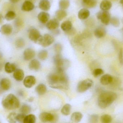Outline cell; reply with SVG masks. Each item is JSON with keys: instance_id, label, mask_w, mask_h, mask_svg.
Instances as JSON below:
<instances>
[{"instance_id": "cell-1", "label": "cell", "mask_w": 123, "mask_h": 123, "mask_svg": "<svg viewBox=\"0 0 123 123\" xmlns=\"http://www.w3.org/2000/svg\"><path fill=\"white\" fill-rule=\"evenodd\" d=\"M47 80L50 86L52 88L67 90L69 87L68 79L64 72L55 71L48 75Z\"/></svg>"}, {"instance_id": "cell-2", "label": "cell", "mask_w": 123, "mask_h": 123, "mask_svg": "<svg viewBox=\"0 0 123 123\" xmlns=\"http://www.w3.org/2000/svg\"><path fill=\"white\" fill-rule=\"evenodd\" d=\"M117 98V94L113 92H102L99 95L98 98V106L102 109H105L110 105Z\"/></svg>"}, {"instance_id": "cell-3", "label": "cell", "mask_w": 123, "mask_h": 123, "mask_svg": "<svg viewBox=\"0 0 123 123\" xmlns=\"http://www.w3.org/2000/svg\"><path fill=\"white\" fill-rule=\"evenodd\" d=\"M4 108L8 110H12L18 108L20 102L18 99L13 94L7 95L2 101Z\"/></svg>"}, {"instance_id": "cell-4", "label": "cell", "mask_w": 123, "mask_h": 123, "mask_svg": "<svg viewBox=\"0 0 123 123\" xmlns=\"http://www.w3.org/2000/svg\"><path fill=\"white\" fill-rule=\"evenodd\" d=\"M54 64L56 66L55 71L59 72H64L66 65V62L61 54H57L53 57Z\"/></svg>"}, {"instance_id": "cell-5", "label": "cell", "mask_w": 123, "mask_h": 123, "mask_svg": "<svg viewBox=\"0 0 123 123\" xmlns=\"http://www.w3.org/2000/svg\"><path fill=\"white\" fill-rule=\"evenodd\" d=\"M93 82L90 79H86L79 82L77 87L78 92L83 93L88 90L92 86Z\"/></svg>"}, {"instance_id": "cell-6", "label": "cell", "mask_w": 123, "mask_h": 123, "mask_svg": "<svg viewBox=\"0 0 123 123\" xmlns=\"http://www.w3.org/2000/svg\"><path fill=\"white\" fill-rule=\"evenodd\" d=\"M42 36L40 32L36 28L32 27L29 30V38L34 42L38 44Z\"/></svg>"}, {"instance_id": "cell-7", "label": "cell", "mask_w": 123, "mask_h": 123, "mask_svg": "<svg viewBox=\"0 0 123 123\" xmlns=\"http://www.w3.org/2000/svg\"><path fill=\"white\" fill-rule=\"evenodd\" d=\"M97 17L98 19L101 21V22L105 25H108L110 22L111 15L107 11H102L99 12L97 14Z\"/></svg>"}, {"instance_id": "cell-8", "label": "cell", "mask_w": 123, "mask_h": 123, "mask_svg": "<svg viewBox=\"0 0 123 123\" xmlns=\"http://www.w3.org/2000/svg\"><path fill=\"white\" fill-rule=\"evenodd\" d=\"M54 41V38L53 36L49 34H45L42 36L38 44L44 47H46L52 44Z\"/></svg>"}, {"instance_id": "cell-9", "label": "cell", "mask_w": 123, "mask_h": 123, "mask_svg": "<svg viewBox=\"0 0 123 123\" xmlns=\"http://www.w3.org/2000/svg\"><path fill=\"white\" fill-rule=\"evenodd\" d=\"M36 82L35 77L33 76L26 77L24 80V85L27 88H30L35 85Z\"/></svg>"}, {"instance_id": "cell-10", "label": "cell", "mask_w": 123, "mask_h": 123, "mask_svg": "<svg viewBox=\"0 0 123 123\" xmlns=\"http://www.w3.org/2000/svg\"><path fill=\"white\" fill-rule=\"evenodd\" d=\"M39 118L42 122L45 123L53 121L54 120V117L53 115L51 113L44 112L40 115Z\"/></svg>"}, {"instance_id": "cell-11", "label": "cell", "mask_w": 123, "mask_h": 123, "mask_svg": "<svg viewBox=\"0 0 123 123\" xmlns=\"http://www.w3.org/2000/svg\"><path fill=\"white\" fill-rule=\"evenodd\" d=\"M35 55L34 50L31 48L26 49L24 53V58L25 61H29L33 59Z\"/></svg>"}, {"instance_id": "cell-12", "label": "cell", "mask_w": 123, "mask_h": 123, "mask_svg": "<svg viewBox=\"0 0 123 123\" xmlns=\"http://www.w3.org/2000/svg\"><path fill=\"white\" fill-rule=\"evenodd\" d=\"M59 24V21L57 19H53L48 22L46 24V27L49 30H55L58 28Z\"/></svg>"}, {"instance_id": "cell-13", "label": "cell", "mask_w": 123, "mask_h": 123, "mask_svg": "<svg viewBox=\"0 0 123 123\" xmlns=\"http://www.w3.org/2000/svg\"><path fill=\"white\" fill-rule=\"evenodd\" d=\"M25 74L24 71L20 69H17L14 72L13 78L16 81H21L24 79Z\"/></svg>"}, {"instance_id": "cell-14", "label": "cell", "mask_w": 123, "mask_h": 123, "mask_svg": "<svg viewBox=\"0 0 123 123\" xmlns=\"http://www.w3.org/2000/svg\"><path fill=\"white\" fill-rule=\"evenodd\" d=\"M50 18V15L47 12H42L38 14V20L42 24H45L48 22Z\"/></svg>"}, {"instance_id": "cell-15", "label": "cell", "mask_w": 123, "mask_h": 123, "mask_svg": "<svg viewBox=\"0 0 123 123\" xmlns=\"http://www.w3.org/2000/svg\"><path fill=\"white\" fill-rule=\"evenodd\" d=\"M13 30V28L11 25L9 24L3 25L0 29V32L4 35H8L11 34Z\"/></svg>"}, {"instance_id": "cell-16", "label": "cell", "mask_w": 123, "mask_h": 123, "mask_svg": "<svg viewBox=\"0 0 123 123\" xmlns=\"http://www.w3.org/2000/svg\"><path fill=\"white\" fill-rule=\"evenodd\" d=\"M106 34V30L105 27L100 26L97 28L94 31V34L98 38L104 37Z\"/></svg>"}, {"instance_id": "cell-17", "label": "cell", "mask_w": 123, "mask_h": 123, "mask_svg": "<svg viewBox=\"0 0 123 123\" xmlns=\"http://www.w3.org/2000/svg\"><path fill=\"white\" fill-rule=\"evenodd\" d=\"M113 77L109 74H105L102 76L100 78V82L102 84L104 85L111 84L112 81Z\"/></svg>"}, {"instance_id": "cell-18", "label": "cell", "mask_w": 123, "mask_h": 123, "mask_svg": "<svg viewBox=\"0 0 123 123\" xmlns=\"http://www.w3.org/2000/svg\"><path fill=\"white\" fill-rule=\"evenodd\" d=\"M29 67L30 70L32 71H38L41 67V64L37 60H33L30 62Z\"/></svg>"}, {"instance_id": "cell-19", "label": "cell", "mask_w": 123, "mask_h": 123, "mask_svg": "<svg viewBox=\"0 0 123 123\" xmlns=\"http://www.w3.org/2000/svg\"><path fill=\"white\" fill-rule=\"evenodd\" d=\"M90 14L89 11L87 9L83 8L80 9L78 12V16L80 19L84 20L87 18Z\"/></svg>"}, {"instance_id": "cell-20", "label": "cell", "mask_w": 123, "mask_h": 123, "mask_svg": "<svg viewBox=\"0 0 123 123\" xmlns=\"http://www.w3.org/2000/svg\"><path fill=\"white\" fill-rule=\"evenodd\" d=\"M34 7L33 3L29 1H26L23 3L21 9L24 11H30L34 9Z\"/></svg>"}, {"instance_id": "cell-21", "label": "cell", "mask_w": 123, "mask_h": 123, "mask_svg": "<svg viewBox=\"0 0 123 123\" xmlns=\"http://www.w3.org/2000/svg\"><path fill=\"white\" fill-rule=\"evenodd\" d=\"M0 86L3 90H8L11 87V81L8 79L4 78L1 79L0 81Z\"/></svg>"}, {"instance_id": "cell-22", "label": "cell", "mask_w": 123, "mask_h": 123, "mask_svg": "<svg viewBox=\"0 0 123 123\" xmlns=\"http://www.w3.org/2000/svg\"><path fill=\"white\" fill-rule=\"evenodd\" d=\"M39 7L43 11H47L50 8V2L48 0H41L39 3Z\"/></svg>"}, {"instance_id": "cell-23", "label": "cell", "mask_w": 123, "mask_h": 123, "mask_svg": "<svg viewBox=\"0 0 123 123\" xmlns=\"http://www.w3.org/2000/svg\"><path fill=\"white\" fill-rule=\"evenodd\" d=\"M112 6V4L108 0H103L101 2L100 7L102 11H108L110 10Z\"/></svg>"}, {"instance_id": "cell-24", "label": "cell", "mask_w": 123, "mask_h": 123, "mask_svg": "<svg viewBox=\"0 0 123 123\" xmlns=\"http://www.w3.org/2000/svg\"><path fill=\"white\" fill-rule=\"evenodd\" d=\"M35 90L39 95H43L47 92V87L44 84H40L37 86L35 89Z\"/></svg>"}, {"instance_id": "cell-25", "label": "cell", "mask_w": 123, "mask_h": 123, "mask_svg": "<svg viewBox=\"0 0 123 123\" xmlns=\"http://www.w3.org/2000/svg\"><path fill=\"white\" fill-rule=\"evenodd\" d=\"M83 117L82 114L79 112L74 113L71 117V120L72 122L75 123H79Z\"/></svg>"}, {"instance_id": "cell-26", "label": "cell", "mask_w": 123, "mask_h": 123, "mask_svg": "<svg viewBox=\"0 0 123 123\" xmlns=\"http://www.w3.org/2000/svg\"><path fill=\"white\" fill-rule=\"evenodd\" d=\"M61 28L64 31L68 32L72 29V23L69 21H65L62 24Z\"/></svg>"}, {"instance_id": "cell-27", "label": "cell", "mask_w": 123, "mask_h": 123, "mask_svg": "<svg viewBox=\"0 0 123 123\" xmlns=\"http://www.w3.org/2000/svg\"><path fill=\"white\" fill-rule=\"evenodd\" d=\"M83 1V6L85 8H91L95 6L97 4V0H84Z\"/></svg>"}, {"instance_id": "cell-28", "label": "cell", "mask_w": 123, "mask_h": 123, "mask_svg": "<svg viewBox=\"0 0 123 123\" xmlns=\"http://www.w3.org/2000/svg\"><path fill=\"white\" fill-rule=\"evenodd\" d=\"M67 15V12L64 10L59 9L55 12V16L56 19L58 21H61Z\"/></svg>"}, {"instance_id": "cell-29", "label": "cell", "mask_w": 123, "mask_h": 123, "mask_svg": "<svg viewBox=\"0 0 123 123\" xmlns=\"http://www.w3.org/2000/svg\"><path fill=\"white\" fill-rule=\"evenodd\" d=\"M4 68L6 72L8 73H11L14 72L16 69L15 64L11 63L9 62H7L5 64Z\"/></svg>"}, {"instance_id": "cell-30", "label": "cell", "mask_w": 123, "mask_h": 123, "mask_svg": "<svg viewBox=\"0 0 123 123\" xmlns=\"http://www.w3.org/2000/svg\"><path fill=\"white\" fill-rule=\"evenodd\" d=\"M70 5L69 0H60L59 2V8L61 9L65 10L68 8Z\"/></svg>"}, {"instance_id": "cell-31", "label": "cell", "mask_w": 123, "mask_h": 123, "mask_svg": "<svg viewBox=\"0 0 123 123\" xmlns=\"http://www.w3.org/2000/svg\"><path fill=\"white\" fill-rule=\"evenodd\" d=\"M71 106L69 104H67L64 105L62 108L61 112L64 115L68 116L71 112Z\"/></svg>"}, {"instance_id": "cell-32", "label": "cell", "mask_w": 123, "mask_h": 123, "mask_svg": "<svg viewBox=\"0 0 123 123\" xmlns=\"http://www.w3.org/2000/svg\"><path fill=\"white\" fill-rule=\"evenodd\" d=\"M36 120L35 116L32 114H30L26 116L23 123H35Z\"/></svg>"}, {"instance_id": "cell-33", "label": "cell", "mask_w": 123, "mask_h": 123, "mask_svg": "<svg viewBox=\"0 0 123 123\" xmlns=\"http://www.w3.org/2000/svg\"><path fill=\"white\" fill-rule=\"evenodd\" d=\"M17 114L15 112L9 113L7 116V120L9 123H16L17 121L16 116Z\"/></svg>"}, {"instance_id": "cell-34", "label": "cell", "mask_w": 123, "mask_h": 123, "mask_svg": "<svg viewBox=\"0 0 123 123\" xmlns=\"http://www.w3.org/2000/svg\"><path fill=\"white\" fill-rule=\"evenodd\" d=\"M48 56V52L45 50H43L39 52L38 57L41 60H45L47 59Z\"/></svg>"}, {"instance_id": "cell-35", "label": "cell", "mask_w": 123, "mask_h": 123, "mask_svg": "<svg viewBox=\"0 0 123 123\" xmlns=\"http://www.w3.org/2000/svg\"><path fill=\"white\" fill-rule=\"evenodd\" d=\"M25 41L22 38L17 39L15 42V45L17 48H21L24 47L25 45Z\"/></svg>"}, {"instance_id": "cell-36", "label": "cell", "mask_w": 123, "mask_h": 123, "mask_svg": "<svg viewBox=\"0 0 123 123\" xmlns=\"http://www.w3.org/2000/svg\"><path fill=\"white\" fill-rule=\"evenodd\" d=\"M31 108L30 106L28 105H22L20 109V111L21 113L26 115L30 112Z\"/></svg>"}, {"instance_id": "cell-37", "label": "cell", "mask_w": 123, "mask_h": 123, "mask_svg": "<svg viewBox=\"0 0 123 123\" xmlns=\"http://www.w3.org/2000/svg\"><path fill=\"white\" fill-rule=\"evenodd\" d=\"M112 118L110 116L108 115H104L101 117V121L102 123H110Z\"/></svg>"}, {"instance_id": "cell-38", "label": "cell", "mask_w": 123, "mask_h": 123, "mask_svg": "<svg viewBox=\"0 0 123 123\" xmlns=\"http://www.w3.org/2000/svg\"><path fill=\"white\" fill-rule=\"evenodd\" d=\"M16 16V14L14 12L10 11L6 13L5 18L7 21H11L14 19Z\"/></svg>"}, {"instance_id": "cell-39", "label": "cell", "mask_w": 123, "mask_h": 123, "mask_svg": "<svg viewBox=\"0 0 123 123\" xmlns=\"http://www.w3.org/2000/svg\"><path fill=\"white\" fill-rule=\"evenodd\" d=\"M110 22L112 25L115 27H118L120 25V20L117 17H113L111 18Z\"/></svg>"}, {"instance_id": "cell-40", "label": "cell", "mask_w": 123, "mask_h": 123, "mask_svg": "<svg viewBox=\"0 0 123 123\" xmlns=\"http://www.w3.org/2000/svg\"><path fill=\"white\" fill-rule=\"evenodd\" d=\"M104 71L101 68H97L94 69L92 72V74L95 77H98L100 75L103 74Z\"/></svg>"}, {"instance_id": "cell-41", "label": "cell", "mask_w": 123, "mask_h": 123, "mask_svg": "<svg viewBox=\"0 0 123 123\" xmlns=\"http://www.w3.org/2000/svg\"><path fill=\"white\" fill-rule=\"evenodd\" d=\"M26 116V115L23 113L17 114L16 116L17 121L20 123H23L25 118Z\"/></svg>"}, {"instance_id": "cell-42", "label": "cell", "mask_w": 123, "mask_h": 123, "mask_svg": "<svg viewBox=\"0 0 123 123\" xmlns=\"http://www.w3.org/2000/svg\"><path fill=\"white\" fill-rule=\"evenodd\" d=\"M54 49L57 54H60L62 50L61 45L59 43L55 44L54 46Z\"/></svg>"}, {"instance_id": "cell-43", "label": "cell", "mask_w": 123, "mask_h": 123, "mask_svg": "<svg viewBox=\"0 0 123 123\" xmlns=\"http://www.w3.org/2000/svg\"><path fill=\"white\" fill-rule=\"evenodd\" d=\"M98 116L97 115H92L90 117V123H97L98 121Z\"/></svg>"}, {"instance_id": "cell-44", "label": "cell", "mask_w": 123, "mask_h": 123, "mask_svg": "<svg viewBox=\"0 0 123 123\" xmlns=\"http://www.w3.org/2000/svg\"><path fill=\"white\" fill-rule=\"evenodd\" d=\"M119 60L120 63L121 65H123V49L121 48L120 49L119 54Z\"/></svg>"}, {"instance_id": "cell-45", "label": "cell", "mask_w": 123, "mask_h": 123, "mask_svg": "<svg viewBox=\"0 0 123 123\" xmlns=\"http://www.w3.org/2000/svg\"><path fill=\"white\" fill-rule=\"evenodd\" d=\"M10 2L11 3H18L19 0H9Z\"/></svg>"}, {"instance_id": "cell-46", "label": "cell", "mask_w": 123, "mask_h": 123, "mask_svg": "<svg viewBox=\"0 0 123 123\" xmlns=\"http://www.w3.org/2000/svg\"><path fill=\"white\" fill-rule=\"evenodd\" d=\"M3 17L1 14H0V24H1L3 22Z\"/></svg>"}, {"instance_id": "cell-47", "label": "cell", "mask_w": 123, "mask_h": 123, "mask_svg": "<svg viewBox=\"0 0 123 123\" xmlns=\"http://www.w3.org/2000/svg\"><path fill=\"white\" fill-rule=\"evenodd\" d=\"M2 57H3V55L2 53L0 52V60L2 58Z\"/></svg>"}, {"instance_id": "cell-48", "label": "cell", "mask_w": 123, "mask_h": 123, "mask_svg": "<svg viewBox=\"0 0 123 123\" xmlns=\"http://www.w3.org/2000/svg\"><path fill=\"white\" fill-rule=\"evenodd\" d=\"M2 65L0 63V70H1V69H2Z\"/></svg>"}, {"instance_id": "cell-49", "label": "cell", "mask_w": 123, "mask_h": 123, "mask_svg": "<svg viewBox=\"0 0 123 123\" xmlns=\"http://www.w3.org/2000/svg\"><path fill=\"white\" fill-rule=\"evenodd\" d=\"M120 3L123 5V0H120Z\"/></svg>"}, {"instance_id": "cell-50", "label": "cell", "mask_w": 123, "mask_h": 123, "mask_svg": "<svg viewBox=\"0 0 123 123\" xmlns=\"http://www.w3.org/2000/svg\"><path fill=\"white\" fill-rule=\"evenodd\" d=\"M122 34H123V29H122Z\"/></svg>"}, {"instance_id": "cell-51", "label": "cell", "mask_w": 123, "mask_h": 123, "mask_svg": "<svg viewBox=\"0 0 123 123\" xmlns=\"http://www.w3.org/2000/svg\"><path fill=\"white\" fill-rule=\"evenodd\" d=\"M84 0H82V1Z\"/></svg>"}, {"instance_id": "cell-52", "label": "cell", "mask_w": 123, "mask_h": 123, "mask_svg": "<svg viewBox=\"0 0 123 123\" xmlns=\"http://www.w3.org/2000/svg\"></svg>"}]
</instances>
